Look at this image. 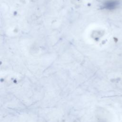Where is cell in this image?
<instances>
[{
    "label": "cell",
    "instance_id": "1",
    "mask_svg": "<svg viewBox=\"0 0 122 122\" xmlns=\"http://www.w3.org/2000/svg\"><path fill=\"white\" fill-rule=\"evenodd\" d=\"M117 5V2H113V1H109L105 5V7L109 9H113V8L115 7Z\"/></svg>",
    "mask_w": 122,
    "mask_h": 122
}]
</instances>
